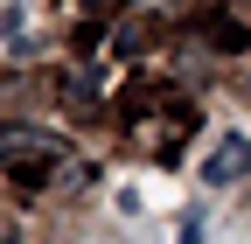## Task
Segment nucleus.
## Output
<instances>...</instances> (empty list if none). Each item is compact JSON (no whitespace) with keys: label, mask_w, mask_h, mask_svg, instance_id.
<instances>
[{"label":"nucleus","mask_w":251,"mask_h":244,"mask_svg":"<svg viewBox=\"0 0 251 244\" xmlns=\"http://www.w3.org/2000/svg\"><path fill=\"white\" fill-rule=\"evenodd\" d=\"M244 168H251V140H224V146L202 161V181H209V189H224V181H237Z\"/></svg>","instance_id":"1"}]
</instances>
